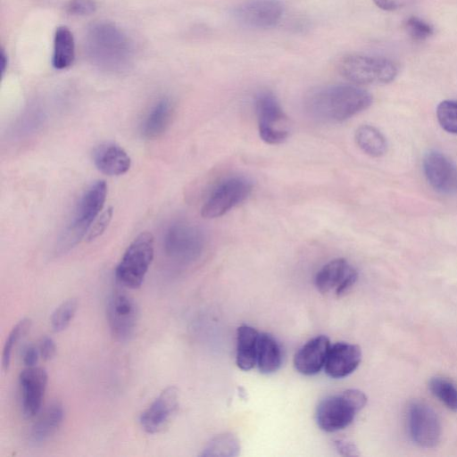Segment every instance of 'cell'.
<instances>
[{
    "instance_id": "cell-1",
    "label": "cell",
    "mask_w": 457,
    "mask_h": 457,
    "mask_svg": "<svg viewBox=\"0 0 457 457\" xmlns=\"http://www.w3.org/2000/svg\"><path fill=\"white\" fill-rule=\"evenodd\" d=\"M372 96L365 89L349 84L318 87L305 99L308 113L329 123L345 121L370 106Z\"/></svg>"
},
{
    "instance_id": "cell-2",
    "label": "cell",
    "mask_w": 457,
    "mask_h": 457,
    "mask_svg": "<svg viewBox=\"0 0 457 457\" xmlns=\"http://www.w3.org/2000/svg\"><path fill=\"white\" fill-rule=\"evenodd\" d=\"M367 396L358 389H346L323 399L316 409L318 426L326 432L348 427L366 405Z\"/></svg>"
},
{
    "instance_id": "cell-3",
    "label": "cell",
    "mask_w": 457,
    "mask_h": 457,
    "mask_svg": "<svg viewBox=\"0 0 457 457\" xmlns=\"http://www.w3.org/2000/svg\"><path fill=\"white\" fill-rule=\"evenodd\" d=\"M106 195L107 185L104 180L96 181L83 193L61 240L60 251L69 250L88 232L104 207Z\"/></svg>"
},
{
    "instance_id": "cell-4",
    "label": "cell",
    "mask_w": 457,
    "mask_h": 457,
    "mask_svg": "<svg viewBox=\"0 0 457 457\" xmlns=\"http://www.w3.org/2000/svg\"><path fill=\"white\" fill-rule=\"evenodd\" d=\"M338 70L346 79L360 85L387 84L398 74V66L393 61L357 54L342 57Z\"/></svg>"
},
{
    "instance_id": "cell-5",
    "label": "cell",
    "mask_w": 457,
    "mask_h": 457,
    "mask_svg": "<svg viewBox=\"0 0 457 457\" xmlns=\"http://www.w3.org/2000/svg\"><path fill=\"white\" fill-rule=\"evenodd\" d=\"M154 237L149 232H142L129 245L115 275L117 280L129 288L141 286L154 258Z\"/></svg>"
},
{
    "instance_id": "cell-6",
    "label": "cell",
    "mask_w": 457,
    "mask_h": 457,
    "mask_svg": "<svg viewBox=\"0 0 457 457\" xmlns=\"http://www.w3.org/2000/svg\"><path fill=\"white\" fill-rule=\"evenodd\" d=\"M254 105L260 137L270 145L287 140L291 124L277 97L270 91H262L256 96Z\"/></svg>"
},
{
    "instance_id": "cell-7",
    "label": "cell",
    "mask_w": 457,
    "mask_h": 457,
    "mask_svg": "<svg viewBox=\"0 0 457 457\" xmlns=\"http://www.w3.org/2000/svg\"><path fill=\"white\" fill-rule=\"evenodd\" d=\"M253 190V182L245 176H233L220 182L201 209L206 219L220 217L244 202Z\"/></svg>"
},
{
    "instance_id": "cell-8",
    "label": "cell",
    "mask_w": 457,
    "mask_h": 457,
    "mask_svg": "<svg viewBox=\"0 0 457 457\" xmlns=\"http://www.w3.org/2000/svg\"><path fill=\"white\" fill-rule=\"evenodd\" d=\"M88 45L93 58L104 66L120 65L129 55L127 38L111 24L94 26L88 35Z\"/></svg>"
},
{
    "instance_id": "cell-9",
    "label": "cell",
    "mask_w": 457,
    "mask_h": 457,
    "mask_svg": "<svg viewBox=\"0 0 457 457\" xmlns=\"http://www.w3.org/2000/svg\"><path fill=\"white\" fill-rule=\"evenodd\" d=\"M204 242L203 231L197 226L187 221H176L164 234L163 247L172 260L187 262L201 253Z\"/></svg>"
},
{
    "instance_id": "cell-10",
    "label": "cell",
    "mask_w": 457,
    "mask_h": 457,
    "mask_svg": "<svg viewBox=\"0 0 457 457\" xmlns=\"http://www.w3.org/2000/svg\"><path fill=\"white\" fill-rule=\"evenodd\" d=\"M106 313L112 336L119 341L129 340L138 322V308L134 299L124 291H115L108 300Z\"/></svg>"
},
{
    "instance_id": "cell-11",
    "label": "cell",
    "mask_w": 457,
    "mask_h": 457,
    "mask_svg": "<svg viewBox=\"0 0 457 457\" xmlns=\"http://www.w3.org/2000/svg\"><path fill=\"white\" fill-rule=\"evenodd\" d=\"M408 427L412 441L420 446L434 447L440 441V420L433 409L426 403L415 402L411 404Z\"/></svg>"
},
{
    "instance_id": "cell-12",
    "label": "cell",
    "mask_w": 457,
    "mask_h": 457,
    "mask_svg": "<svg viewBox=\"0 0 457 457\" xmlns=\"http://www.w3.org/2000/svg\"><path fill=\"white\" fill-rule=\"evenodd\" d=\"M357 271L345 259H334L317 272L315 286L322 294L340 296L346 293L357 279Z\"/></svg>"
},
{
    "instance_id": "cell-13",
    "label": "cell",
    "mask_w": 457,
    "mask_h": 457,
    "mask_svg": "<svg viewBox=\"0 0 457 457\" xmlns=\"http://www.w3.org/2000/svg\"><path fill=\"white\" fill-rule=\"evenodd\" d=\"M179 409V394L174 386H168L140 416V423L145 431L155 434L166 428Z\"/></svg>"
},
{
    "instance_id": "cell-14",
    "label": "cell",
    "mask_w": 457,
    "mask_h": 457,
    "mask_svg": "<svg viewBox=\"0 0 457 457\" xmlns=\"http://www.w3.org/2000/svg\"><path fill=\"white\" fill-rule=\"evenodd\" d=\"M284 6L279 0H248L234 10L240 23L257 29L275 26L281 19Z\"/></svg>"
},
{
    "instance_id": "cell-15",
    "label": "cell",
    "mask_w": 457,
    "mask_h": 457,
    "mask_svg": "<svg viewBox=\"0 0 457 457\" xmlns=\"http://www.w3.org/2000/svg\"><path fill=\"white\" fill-rule=\"evenodd\" d=\"M423 170L428 184L438 193H457V167L444 154L428 152L423 160Z\"/></svg>"
},
{
    "instance_id": "cell-16",
    "label": "cell",
    "mask_w": 457,
    "mask_h": 457,
    "mask_svg": "<svg viewBox=\"0 0 457 457\" xmlns=\"http://www.w3.org/2000/svg\"><path fill=\"white\" fill-rule=\"evenodd\" d=\"M19 383L23 415L32 418L41 409L47 384V374L41 368L28 367L21 372Z\"/></svg>"
},
{
    "instance_id": "cell-17",
    "label": "cell",
    "mask_w": 457,
    "mask_h": 457,
    "mask_svg": "<svg viewBox=\"0 0 457 457\" xmlns=\"http://www.w3.org/2000/svg\"><path fill=\"white\" fill-rule=\"evenodd\" d=\"M330 346L329 339L326 336H317L310 339L295 354V370L306 376L319 373L325 366Z\"/></svg>"
},
{
    "instance_id": "cell-18",
    "label": "cell",
    "mask_w": 457,
    "mask_h": 457,
    "mask_svg": "<svg viewBox=\"0 0 457 457\" xmlns=\"http://www.w3.org/2000/svg\"><path fill=\"white\" fill-rule=\"evenodd\" d=\"M361 361V351L358 345L338 342L330 346L324 369L330 378H342L353 373Z\"/></svg>"
},
{
    "instance_id": "cell-19",
    "label": "cell",
    "mask_w": 457,
    "mask_h": 457,
    "mask_svg": "<svg viewBox=\"0 0 457 457\" xmlns=\"http://www.w3.org/2000/svg\"><path fill=\"white\" fill-rule=\"evenodd\" d=\"M96 167L108 176H119L126 173L131 164L130 157L123 148L113 143H104L93 153Z\"/></svg>"
},
{
    "instance_id": "cell-20",
    "label": "cell",
    "mask_w": 457,
    "mask_h": 457,
    "mask_svg": "<svg viewBox=\"0 0 457 457\" xmlns=\"http://www.w3.org/2000/svg\"><path fill=\"white\" fill-rule=\"evenodd\" d=\"M63 418L64 410L60 403L49 404L31 426L29 433V442L40 445L47 441L57 432Z\"/></svg>"
},
{
    "instance_id": "cell-21",
    "label": "cell",
    "mask_w": 457,
    "mask_h": 457,
    "mask_svg": "<svg viewBox=\"0 0 457 457\" xmlns=\"http://www.w3.org/2000/svg\"><path fill=\"white\" fill-rule=\"evenodd\" d=\"M260 333L253 327L242 325L237 331V365L243 370H250L257 361Z\"/></svg>"
},
{
    "instance_id": "cell-22",
    "label": "cell",
    "mask_w": 457,
    "mask_h": 457,
    "mask_svg": "<svg viewBox=\"0 0 457 457\" xmlns=\"http://www.w3.org/2000/svg\"><path fill=\"white\" fill-rule=\"evenodd\" d=\"M172 113V104L169 99L163 98L158 101L145 116L141 133L148 139L156 138L167 129Z\"/></svg>"
},
{
    "instance_id": "cell-23",
    "label": "cell",
    "mask_w": 457,
    "mask_h": 457,
    "mask_svg": "<svg viewBox=\"0 0 457 457\" xmlns=\"http://www.w3.org/2000/svg\"><path fill=\"white\" fill-rule=\"evenodd\" d=\"M75 59V41L66 26H59L54 32L52 65L56 70L69 68Z\"/></svg>"
},
{
    "instance_id": "cell-24",
    "label": "cell",
    "mask_w": 457,
    "mask_h": 457,
    "mask_svg": "<svg viewBox=\"0 0 457 457\" xmlns=\"http://www.w3.org/2000/svg\"><path fill=\"white\" fill-rule=\"evenodd\" d=\"M282 364V350L277 340L267 333L260 334L256 365L260 372L271 374Z\"/></svg>"
},
{
    "instance_id": "cell-25",
    "label": "cell",
    "mask_w": 457,
    "mask_h": 457,
    "mask_svg": "<svg viewBox=\"0 0 457 457\" xmlns=\"http://www.w3.org/2000/svg\"><path fill=\"white\" fill-rule=\"evenodd\" d=\"M358 146L371 157H380L386 152L387 144L384 135L371 125H361L355 131Z\"/></svg>"
},
{
    "instance_id": "cell-26",
    "label": "cell",
    "mask_w": 457,
    "mask_h": 457,
    "mask_svg": "<svg viewBox=\"0 0 457 457\" xmlns=\"http://www.w3.org/2000/svg\"><path fill=\"white\" fill-rule=\"evenodd\" d=\"M240 451L238 438L232 433H222L212 438L204 448V457H234Z\"/></svg>"
},
{
    "instance_id": "cell-27",
    "label": "cell",
    "mask_w": 457,
    "mask_h": 457,
    "mask_svg": "<svg viewBox=\"0 0 457 457\" xmlns=\"http://www.w3.org/2000/svg\"><path fill=\"white\" fill-rule=\"evenodd\" d=\"M432 394L444 403L449 409L457 411V386L450 380L435 377L429 380Z\"/></svg>"
},
{
    "instance_id": "cell-28",
    "label": "cell",
    "mask_w": 457,
    "mask_h": 457,
    "mask_svg": "<svg viewBox=\"0 0 457 457\" xmlns=\"http://www.w3.org/2000/svg\"><path fill=\"white\" fill-rule=\"evenodd\" d=\"M78 309V302L75 298L62 302L52 313L51 326L54 331L64 330L72 320Z\"/></svg>"
},
{
    "instance_id": "cell-29",
    "label": "cell",
    "mask_w": 457,
    "mask_h": 457,
    "mask_svg": "<svg viewBox=\"0 0 457 457\" xmlns=\"http://www.w3.org/2000/svg\"><path fill=\"white\" fill-rule=\"evenodd\" d=\"M31 325V320L28 318L20 320L11 330L6 338L2 354V366L4 370H7L10 362L13 347L17 342L29 331Z\"/></svg>"
},
{
    "instance_id": "cell-30",
    "label": "cell",
    "mask_w": 457,
    "mask_h": 457,
    "mask_svg": "<svg viewBox=\"0 0 457 457\" xmlns=\"http://www.w3.org/2000/svg\"><path fill=\"white\" fill-rule=\"evenodd\" d=\"M440 126L447 132L457 134V101H442L436 108Z\"/></svg>"
},
{
    "instance_id": "cell-31",
    "label": "cell",
    "mask_w": 457,
    "mask_h": 457,
    "mask_svg": "<svg viewBox=\"0 0 457 457\" xmlns=\"http://www.w3.org/2000/svg\"><path fill=\"white\" fill-rule=\"evenodd\" d=\"M409 35L415 40H424L434 34V28L422 19L411 16L404 21Z\"/></svg>"
},
{
    "instance_id": "cell-32",
    "label": "cell",
    "mask_w": 457,
    "mask_h": 457,
    "mask_svg": "<svg viewBox=\"0 0 457 457\" xmlns=\"http://www.w3.org/2000/svg\"><path fill=\"white\" fill-rule=\"evenodd\" d=\"M95 0H70L66 4V12L71 15H89L96 12Z\"/></svg>"
},
{
    "instance_id": "cell-33",
    "label": "cell",
    "mask_w": 457,
    "mask_h": 457,
    "mask_svg": "<svg viewBox=\"0 0 457 457\" xmlns=\"http://www.w3.org/2000/svg\"><path fill=\"white\" fill-rule=\"evenodd\" d=\"M112 216V209H107L93 224L87 236V239L88 241L94 240L96 237H99L107 228L111 219Z\"/></svg>"
},
{
    "instance_id": "cell-34",
    "label": "cell",
    "mask_w": 457,
    "mask_h": 457,
    "mask_svg": "<svg viewBox=\"0 0 457 457\" xmlns=\"http://www.w3.org/2000/svg\"><path fill=\"white\" fill-rule=\"evenodd\" d=\"M40 356L46 360H51L56 353V346L54 340L49 337H43L38 346Z\"/></svg>"
},
{
    "instance_id": "cell-35",
    "label": "cell",
    "mask_w": 457,
    "mask_h": 457,
    "mask_svg": "<svg viewBox=\"0 0 457 457\" xmlns=\"http://www.w3.org/2000/svg\"><path fill=\"white\" fill-rule=\"evenodd\" d=\"M413 0H373L375 4L385 11H395L409 4Z\"/></svg>"
},
{
    "instance_id": "cell-36",
    "label": "cell",
    "mask_w": 457,
    "mask_h": 457,
    "mask_svg": "<svg viewBox=\"0 0 457 457\" xmlns=\"http://www.w3.org/2000/svg\"><path fill=\"white\" fill-rule=\"evenodd\" d=\"M336 450L339 454L344 456H354L358 455L356 446L351 442L345 440H336L334 442Z\"/></svg>"
},
{
    "instance_id": "cell-37",
    "label": "cell",
    "mask_w": 457,
    "mask_h": 457,
    "mask_svg": "<svg viewBox=\"0 0 457 457\" xmlns=\"http://www.w3.org/2000/svg\"><path fill=\"white\" fill-rule=\"evenodd\" d=\"M39 350L34 345H27L22 352V360L27 367H34L38 360Z\"/></svg>"
},
{
    "instance_id": "cell-38",
    "label": "cell",
    "mask_w": 457,
    "mask_h": 457,
    "mask_svg": "<svg viewBox=\"0 0 457 457\" xmlns=\"http://www.w3.org/2000/svg\"><path fill=\"white\" fill-rule=\"evenodd\" d=\"M0 56H1V60H0L1 72L4 73V71H5V68L7 66V57H6V54H4L3 49L1 51V55Z\"/></svg>"
}]
</instances>
